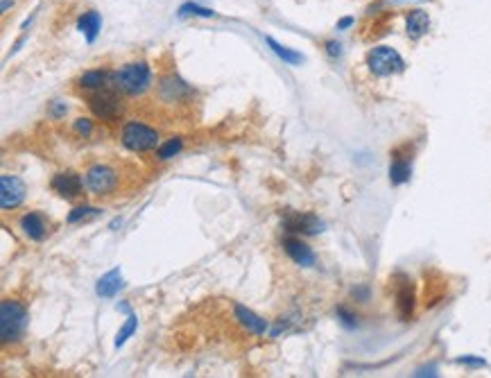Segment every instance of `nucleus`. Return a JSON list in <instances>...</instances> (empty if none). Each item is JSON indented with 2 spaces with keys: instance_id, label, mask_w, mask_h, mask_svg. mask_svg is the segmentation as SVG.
<instances>
[{
  "instance_id": "5701e85b",
  "label": "nucleus",
  "mask_w": 491,
  "mask_h": 378,
  "mask_svg": "<svg viewBox=\"0 0 491 378\" xmlns=\"http://www.w3.org/2000/svg\"><path fill=\"white\" fill-rule=\"evenodd\" d=\"M179 16H202V19H211V16H215L213 10H208V7H202V5H197V3H186V5H181L179 7Z\"/></svg>"
},
{
  "instance_id": "6e6552de",
  "label": "nucleus",
  "mask_w": 491,
  "mask_h": 378,
  "mask_svg": "<svg viewBox=\"0 0 491 378\" xmlns=\"http://www.w3.org/2000/svg\"><path fill=\"white\" fill-rule=\"evenodd\" d=\"M27 195V186L23 179L14 175H3L0 177V206L3 211H12L16 206H21Z\"/></svg>"
},
{
  "instance_id": "f03ea898",
  "label": "nucleus",
  "mask_w": 491,
  "mask_h": 378,
  "mask_svg": "<svg viewBox=\"0 0 491 378\" xmlns=\"http://www.w3.org/2000/svg\"><path fill=\"white\" fill-rule=\"evenodd\" d=\"M27 308L16 299H5L0 304V336L3 342H16L27 329Z\"/></svg>"
},
{
  "instance_id": "2eb2a0df",
  "label": "nucleus",
  "mask_w": 491,
  "mask_h": 378,
  "mask_svg": "<svg viewBox=\"0 0 491 378\" xmlns=\"http://www.w3.org/2000/svg\"><path fill=\"white\" fill-rule=\"evenodd\" d=\"M283 249H286V254L293 258L297 265H302V267H313L315 260H317L315 251L308 247L304 240H299V238H293V236L286 238L283 240Z\"/></svg>"
},
{
  "instance_id": "a211bd4d",
  "label": "nucleus",
  "mask_w": 491,
  "mask_h": 378,
  "mask_svg": "<svg viewBox=\"0 0 491 378\" xmlns=\"http://www.w3.org/2000/svg\"><path fill=\"white\" fill-rule=\"evenodd\" d=\"M120 288H123L120 269L114 267L111 272H107V274L98 281L95 292H98V297H104V299H111V297H116L118 292H120Z\"/></svg>"
},
{
  "instance_id": "393cba45",
  "label": "nucleus",
  "mask_w": 491,
  "mask_h": 378,
  "mask_svg": "<svg viewBox=\"0 0 491 378\" xmlns=\"http://www.w3.org/2000/svg\"><path fill=\"white\" fill-rule=\"evenodd\" d=\"M72 129H75V134H79L81 139H88L91 134H93V120H88V118H77L75 125H72Z\"/></svg>"
},
{
  "instance_id": "f257e3e1",
  "label": "nucleus",
  "mask_w": 491,
  "mask_h": 378,
  "mask_svg": "<svg viewBox=\"0 0 491 378\" xmlns=\"http://www.w3.org/2000/svg\"><path fill=\"white\" fill-rule=\"evenodd\" d=\"M152 86V68L145 61H132L116 70L114 88L123 95H143Z\"/></svg>"
},
{
  "instance_id": "9b49d317",
  "label": "nucleus",
  "mask_w": 491,
  "mask_h": 378,
  "mask_svg": "<svg viewBox=\"0 0 491 378\" xmlns=\"http://www.w3.org/2000/svg\"><path fill=\"white\" fill-rule=\"evenodd\" d=\"M84 182L86 179H81L77 173L66 170V173H59L52 177V191L59 197H63V200H75V197L84 193Z\"/></svg>"
},
{
  "instance_id": "412c9836",
  "label": "nucleus",
  "mask_w": 491,
  "mask_h": 378,
  "mask_svg": "<svg viewBox=\"0 0 491 378\" xmlns=\"http://www.w3.org/2000/svg\"><path fill=\"white\" fill-rule=\"evenodd\" d=\"M181 148H184V139H170L168 143H163V145L157 150V157L161 161H168L172 157H177L181 152Z\"/></svg>"
},
{
  "instance_id": "4be33fe9",
  "label": "nucleus",
  "mask_w": 491,
  "mask_h": 378,
  "mask_svg": "<svg viewBox=\"0 0 491 378\" xmlns=\"http://www.w3.org/2000/svg\"><path fill=\"white\" fill-rule=\"evenodd\" d=\"M136 326H139V320H136V315H130L125 322V326L118 331V338H116V349H120L127 340H130L134 333H136Z\"/></svg>"
},
{
  "instance_id": "f3484780",
  "label": "nucleus",
  "mask_w": 491,
  "mask_h": 378,
  "mask_svg": "<svg viewBox=\"0 0 491 378\" xmlns=\"http://www.w3.org/2000/svg\"><path fill=\"white\" fill-rule=\"evenodd\" d=\"M430 30V16L423 10H410L405 14V34L410 39H421Z\"/></svg>"
},
{
  "instance_id": "6ab92c4d",
  "label": "nucleus",
  "mask_w": 491,
  "mask_h": 378,
  "mask_svg": "<svg viewBox=\"0 0 491 378\" xmlns=\"http://www.w3.org/2000/svg\"><path fill=\"white\" fill-rule=\"evenodd\" d=\"M77 30L84 34L88 43H93L98 39L100 30H102V19H100V14L95 10L84 12V14L79 16V21H77Z\"/></svg>"
},
{
  "instance_id": "7ed1b4c3",
  "label": "nucleus",
  "mask_w": 491,
  "mask_h": 378,
  "mask_svg": "<svg viewBox=\"0 0 491 378\" xmlns=\"http://www.w3.org/2000/svg\"><path fill=\"white\" fill-rule=\"evenodd\" d=\"M88 109L93 111V116L102 123H118L125 113V104L120 91L116 88H102V91H93L88 97Z\"/></svg>"
},
{
  "instance_id": "1a4fd4ad",
  "label": "nucleus",
  "mask_w": 491,
  "mask_h": 378,
  "mask_svg": "<svg viewBox=\"0 0 491 378\" xmlns=\"http://www.w3.org/2000/svg\"><path fill=\"white\" fill-rule=\"evenodd\" d=\"M394 299H396V313L403 322H410L414 315V288L412 281L405 274L394 276Z\"/></svg>"
},
{
  "instance_id": "20e7f679",
  "label": "nucleus",
  "mask_w": 491,
  "mask_h": 378,
  "mask_svg": "<svg viewBox=\"0 0 491 378\" xmlns=\"http://www.w3.org/2000/svg\"><path fill=\"white\" fill-rule=\"evenodd\" d=\"M86 188L98 197L114 195L123 182V173L114 164H93L86 170Z\"/></svg>"
},
{
  "instance_id": "423d86ee",
  "label": "nucleus",
  "mask_w": 491,
  "mask_h": 378,
  "mask_svg": "<svg viewBox=\"0 0 491 378\" xmlns=\"http://www.w3.org/2000/svg\"><path fill=\"white\" fill-rule=\"evenodd\" d=\"M367 68L371 75L376 77H389L396 73H403L405 70V61L398 55L394 48L389 46H376L367 52Z\"/></svg>"
},
{
  "instance_id": "c85d7f7f",
  "label": "nucleus",
  "mask_w": 491,
  "mask_h": 378,
  "mask_svg": "<svg viewBox=\"0 0 491 378\" xmlns=\"http://www.w3.org/2000/svg\"><path fill=\"white\" fill-rule=\"evenodd\" d=\"M462 365H476V367H483L485 365V360H474V358H462L460 360Z\"/></svg>"
},
{
  "instance_id": "dca6fc26",
  "label": "nucleus",
  "mask_w": 491,
  "mask_h": 378,
  "mask_svg": "<svg viewBox=\"0 0 491 378\" xmlns=\"http://www.w3.org/2000/svg\"><path fill=\"white\" fill-rule=\"evenodd\" d=\"M21 229L30 240L41 242L45 236H48V220H45L41 213L30 211L21 218Z\"/></svg>"
},
{
  "instance_id": "bb28decb",
  "label": "nucleus",
  "mask_w": 491,
  "mask_h": 378,
  "mask_svg": "<svg viewBox=\"0 0 491 378\" xmlns=\"http://www.w3.org/2000/svg\"><path fill=\"white\" fill-rule=\"evenodd\" d=\"M66 111H68L66 102L54 100V102L50 104V116H52V118H61V116H66Z\"/></svg>"
},
{
  "instance_id": "c756f323",
  "label": "nucleus",
  "mask_w": 491,
  "mask_h": 378,
  "mask_svg": "<svg viewBox=\"0 0 491 378\" xmlns=\"http://www.w3.org/2000/svg\"><path fill=\"white\" fill-rule=\"evenodd\" d=\"M351 25H353V19H351V16H347V19H342L338 23V30H347V28H351Z\"/></svg>"
},
{
  "instance_id": "39448f33",
  "label": "nucleus",
  "mask_w": 491,
  "mask_h": 378,
  "mask_svg": "<svg viewBox=\"0 0 491 378\" xmlns=\"http://www.w3.org/2000/svg\"><path fill=\"white\" fill-rule=\"evenodd\" d=\"M120 141L132 152H150L159 148V132L141 120H130L123 125Z\"/></svg>"
},
{
  "instance_id": "4468645a",
  "label": "nucleus",
  "mask_w": 491,
  "mask_h": 378,
  "mask_svg": "<svg viewBox=\"0 0 491 378\" xmlns=\"http://www.w3.org/2000/svg\"><path fill=\"white\" fill-rule=\"evenodd\" d=\"M114 75H116V70H109V68L86 70V73L79 77V86L86 88V91H102V88H114Z\"/></svg>"
},
{
  "instance_id": "a878e982",
  "label": "nucleus",
  "mask_w": 491,
  "mask_h": 378,
  "mask_svg": "<svg viewBox=\"0 0 491 378\" xmlns=\"http://www.w3.org/2000/svg\"><path fill=\"white\" fill-rule=\"evenodd\" d=\"M338 315H340V317H342V324H344V326H349V329H353V326H356V315H353V313H349L347 308H344V306H342V308H338Z\"/></svg>"
},
{
  "instance_id": "ddd939ff",
  "label": "nucleus",
  "mask_w": 491,
  "mask_h": 378,
  "mask_svg": "<svg viewBox=\"0 0 491 378\" xmlns=\"http://www.w3.org/2000/svg\"><path fill=\"white\" fill-rule=\"evenodd\" d=\"M233 317L240 322L242 329H247L249 333H254V336H265L270 329V324L263 320L260 315L249 310L247 306H242V304H233Z\"/></svg>"
},
{
  "instance_id": "b1692460",
  "label": "nucleus",
  "mask_w": 491,
  "mask_h": 378,
  "mask_svg": "<svg viewBox=\"0 0 491 378\" xmlns=\"http://www.w3.org/2000/svg\"><path fill=\"white\" fill-rule=\"evenodd\" d=\"M100 213V209H95V206H77V209H72L70 213H68V222L70 224H77V222H81V220H86V218H93V215H98Z\"/></svg>"
},
{
  "instance_id": "7c9ffc66",
  "label": "nucleus",
  "mask_w": 491,
  "mask_h": 378,
  "mask_svg": "<svg viewBox=\"0 0 491 378\" xmlns=\"http://www.w3.org/2000/svg\"><path fill=\"white\" fill-rule=\"evenodd\" d=\"M9 7H14V0H3V7H0V12L3 14H7V10Z\"/></svg>"
},
{
  "instance_id": "aec40b11",
  "label": "nucleus",
  "mask_w": 491,
  "mask_h": 378,
  "mask_svg": "<svg viewBox=\"0 0 491 378\" xmlns=\"http://www.w3.org/2000/svg\"><path fill=\"white\" fill-rule=\"evenodd\" d=\"M265 41H267V46H270L272 50H274V55H276L279 59H283L286 64L297 66V64H302V61H304V55H299V52L290 50V48H286V46H281V43H279L276 39L265 37Z\"/></svg>"
},
{
  "instance_id": "f8f14e48",
  "label": "nucleus",
  "mask_w": 491,
  "mask_h": 378,
  "mask_svg": "<svg viewBox=\"0 0 491 378\" xmlns=\"http://www.w3.org/2000/svg\"><path fill=\"white\" fill-rule=\"evenodd\" d=\"M412 175V152L410 148H398L392 155V166H389V182L394 186L405 184Z\"/></svg>"
},
{
  "instance_id": "cd10ccee",
  "label": "nucleus",
  "mask_w": 491,
  "mask_h": 378,
  "mask_svg": "<svg viewBox=\"0 0 491 378\" xmlns=\"http://www.w3.org/2000/svg\"><path fill=\"white\" fill-rule=\"evenodd\" d=\"M326 52L331 57H340L342 55V43L340 41H326Z\"/></svg>"
},
{
  "instance_id": "9d476101",
  "label": "nucleus",
  "mask_w": 491,
  "mask_h": 378,
  "mask_svg": "<svg viewBox=\"0 0 491 378\" xmlns=\"http://www.w3.org/2000/svg\"><path fill=\"white\" fill-rule=\"evenodd\" d=\"M283 229L290 233H304V236H315L324 229L322 220L313 213H297L286 211L283 213Z\"/></svg>"
},
{
  "instance_id": "0eeeda50",
  "label": "nucleus",
  "mask_w": 491,
  "mask_h": 378,
  "mask_svg": "<svg viewBox=\"0 0 491 378\" xmlns=\"http://www.w3.org/2000/svg\"><path fill=\"white\" fill-rule=\"evenodd\" d=\"M157 93L163 104H184L193 97V88L177 75H163L159 79Z\"/></svg>"
}]
</instances>
